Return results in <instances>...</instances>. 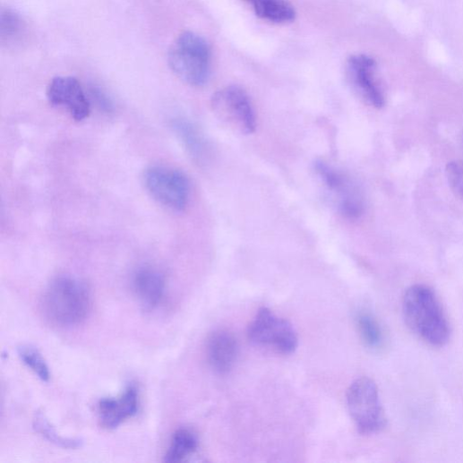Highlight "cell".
I'll return each mask as SVG.
<instances>
[{"label":"cell","mask_w":463,"mask_h":463,"mask_svg":"<svg viewBox=\"0 0 463 463\" xmlns=\"http://www.w3.org/2000/svg\"><path fill=\"white\" fill-rule=\"evenodd\" d=\"M206 350L208 360L215 372L226 374L237 359L238 343L231 332L220 330L210 335Z\"/></svg>","instance_id":"cell-13"},{"label":"cell","mask_w":463,"mask_h":463,"mask_svg":"<svg viewBox=\"0 0 463 463\" xmlns=\"http://www.w3.org/2000/svg\"><path fill=\"white\" fill-rule=\"evenodd\" d=\"M144 184L150 196L160 205L181 212L187 208L191 184L183 172L164 166H153L144 173Z\"/></svg>","instance_id":"cell-5"},{"label":"cell","mask_w":463,"mask_h":463,"mask_svg":"<svg viewBox=\"0 0 463 463\" xmlns=\"http://www.w3.org/2000/svg\"><path fill=\"white\" fill-rule=\"evenodd\" d=\"M402 313L410 330L433 347H444L450 339V326L443 307L432 288L415 285L402 299Z\"/></svg>","instance_id":"cell-1"},{"label":"cell","mask_w":463,"mask_h":463,"mask_svg":"<svg viewBox=\"0 0 463 463\" xmlns=\"http://www.w3.org/2000/svg\"><path fill=\"white\" fill-rule=\"evenodd\" d=\"M199 444V438L193 431L187 428L179 429L172 436L165 461H183L197 451Z\"/></svg>","instance_id":"cell-16"},{"label":"cell","mask_w":463,"mask_h":463,"mask_svg":"<svg viewBox=\"0 0 463 463\" xmlns=\"http://www.w3.org/2000/svg\"><path fill=\"white\" fill-rule=\"evenodd\" d=\"M315 170L339 211L347 219H358L364 213V199L349 176L322 160L315 163Z\"/></svg>","instance_id":"cell-8"},{"label":"cell","mask_w":463,"mask_h":463,"mask_svg":"<svg viewBox=\"0 0 463 463\" xmlns=\"http://www.w3.org/2000/svg\"><path fill=\"white\" fill-rule=\"evenodd\" d=\"M377 62L365 55L348 58L347 68L352 84L370 106L381 109L385 106L384 92L375 76Z\"/></svg>","instance_id":"cell-10"},{"label":"cell","mask_w":463,"mask_h":463,"mask_svg":"<svg viewBox=\"0 0 463 463\" xmlns=\"http://www.w3.org/2000/svg\"><path fill=\"white\" fill-rule=\"evenodd\" d=\"M247 335L254 345L283 355L293 354L298 347L299 339L294 326L265 307L257 312Z\"/></svg>","instance_id":"cell-6"},{"label":"cell","mask_w":463,"mask_h":463,"mask_svg":"<svg viewBox=\"0 0 463 463\" xmlns=\"http://www.w3.org/2000/svg\"><path fill=\"white\" fill-rule=\"evenodd\" d=\"M211 108L216 117L234 132L244 135L254 133L255 113L242 87L230 85L218 90L211 99Z\"/></svg>","instance_id":"cell-7"},{"label":"cell","mask_w":463,"mask_h":463,"mask_svg":"<svg viewBox=\"0 0 463 463\" xmlns=\"http://www.w3.org/2000/svg\"><path fill=\"white\" fill-rule=\"evenodd\" d=\"M90 309V291L77 278L59 276L52 281L44 294V313L56 325H77L86 319Z\"/></svg>","instance_id":"cell-2"},{"label":"cell","mask_w":463,"mask_h":463,"mask_svg":"<svg viewBox=\"0 0 463 463\" xmlns=\"http://www.w3.org/2000/svg\"><path fill=\"white\" fill-rule=\"evenodd\" d=\"M211 48L201 36L183 32L171 46L167 61L172 72L184 82L201 87L211 74Z\"/></svg>","instance_id":"cell-3"},{"label":"cell","mask_w":463,"mask_h":463,"mask_svg":"<svg viewBox=\"0 0 463 463\" xmlns=\"http://www.w3.org/2000/svg\"><path fill=\"white\" fill-rule=\"evenodd\" d=\"M25 30L26 23L21 14L11 8L3 9L0 15V38L3 43L17 41Z\"/></svg>","instance_id":"cell-18"},{"label":"cell","mask_w":463,"mask_h":463,"mask_svg":"<svg viewBox=\"0 0 463 463\" xmlns=\"http://www.w3.org/2000/svg\"><path fill=\"white\" fill-rule=\"evenodd\" d=\"M356 321L358 333L364 345L373 350L382 349L386 344V336L376 317L367 312H361Z\"/></svg>","instance_id":"cell-17"},{"label":"cell","mask_w":463,"mask_h":463,"mask_svg":"<svg viewBox=\"0 0 463 463\" xmlns=\"http://www.w3.org/2000/svg\"><path fill=\"white\" fill-rule=\"evenodd\" d=\"M21 361L31 370L39 379L48 382L50 373L47 364L40 352L31 346H22L18 349Z\"/></svg>","instance_id":"cell-20"},{"label":"cell","mask_w":463,"mask_h":463,"mask_svg":"<svg viewBox=\"0 0 463 463\" xmlns=\"http://www.w3.org/2000/svg\"><path fill=\"white\" fill-rule=\"evenodd\" d=\"M90 98L94 100L97 106L105 112H112L114 106L110 98L107 95L102 89L99 87H92L90 90Z\"/></svg>","instance_id":"cell-22"},{"label":"cell","mask_w":463,"mask_h":463,"mask_svg":"<svg viewBox=\"0 0 463 463\" xmlns=\"http://www.w3.org/2000/svg\"><path fill=\"white\" fill-rule=\"evenodd\" d=\"M347 406L352 420L362 434H374L387 425V416L374 381L356 380L347 392Z\"/></svg>","instance_id":"cell-4"},{"label":"cell","mask_w":463,"mask_h":463,"mask_svg":"<svg viewBox=\"0 0 463 463\" xmlns=\"http://www.w3.org/2000/svg\"><path fill=\"white\" fill-rule=\"evenodd\" d=\"M255 14L273 23H287L296 20V13L288 0H245Z\"/></svg>","instance_id":"cell-15"},{"label":"cell","mask_w":463,"mask_h":463,"mask_svg":"<svg viewBox=\"0 0 463 463\" xmlns=\"http://www.w3.org/2000/svg\"><path fill=\"white\" fill-rule=\"evenodd\" d=\"M139 401V391L133 385L127 387L116 399H102L99 404L102 426L107 430H114L133 417L138 412Z\"/></svg>","instance_id":"cell-11"},{"label":"cell","mask_w":463,"mask_h":463,"mask_svg":"<svg viewBox=\"0 0 463 463\" xmlns=\"http://www.w3.org/2000/svg\"><path fill=\"white\" fill-rule=\"evenodd\" d=\"M34 429L48 442L64 449H77L81 447L82 442L79 439L65 438L57 433L42 412H37L33 420Z\"/></svg>","instance_id":"cell-19"},{"label":"cell","mask_w":463,"mask_h":463,"mask_svg":"<svg viewBox=\"0 0 463 463\" xmlns=\"http://www.w3.org/2000/svg\"><path fill=\"white\" fill-rule=\"evenodd\" d=\"M171 128L184 149L196 160H202L207 154V142L199 129L189 120L175 118Z\"/></svg>","instance_id":"cell-14"},{"label":"cell","mask_w":463,"mask_h":463,"mask_svg":"<svg viewBox=\"0 0 463 463\" xmlns=\"http://www.w3.org/2000/svg\"><path fill=\"white\" fill-rule=\"evenodd\" d=\"M132 287L139 303L145 309L157 307L166 293L165 276L159 270L144 266L139 268L133 276Z\"/></svg>","instance_id":"cell-12"},{"label":"cell","mask_w":463,"mask_h":463,"mask_svg":"<svg viewBox=\"0 0 463 463\" xmlns=\"http://www.w3.org/2000/svg\"><path fill=\"white\" fill-rule=\"evenodd\" d=\"M47 96L51 105L66 109L77 122L83 121L90 116V101L80 81L73 76H57L52 79Z\"/></svg>","instance_id":"cell-9"},{"label":"cell","mask_w":463,"mask_h":463,"mask_svg":"<svg viewBox=\"0 0 463 463\" xmlns=\"http://www.w3.org/2000/svg\"><path fill=\"white\" fill-rule=\"evenodd\" d=\"M446 176L450 189L463 201V160L450 162L446 167Z\"/></svg>","instance_id":"cell-21"}]
</instances>
